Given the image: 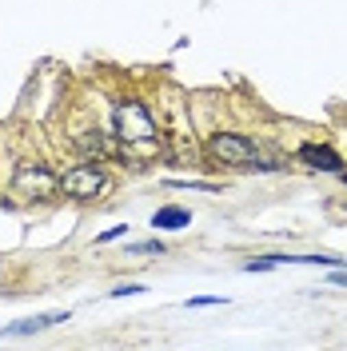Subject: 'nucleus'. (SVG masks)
Returning a JSON list of instances; mask_svg holds the SVG:
<instances>
[{
    "label": "nucleus",
    "instance_id": "f257e3e1",
    "mask_svg": "<svg viewBox=\"0 0 347 351\" xmlns=\"http://www.w3.org/2000/svg\"><path fill=\"white\" fill-rule=\"evenodd\" d=\"M116 136L120 140H152L156 136L152 116H148V108L140 100H128V104L116 108Z\"/></svg>",
    "mask_w": 347,
    "mask_h": 351
},
{
    "label": "nucleus",
    "instance_id": "f03ea898",
    "mask_svg": "<svg viewBox=\"0 0 347 351\" xmlns=\"http://www.w3.org/2000/svg\"><path fill=\"white\" fill-rule=\"evenodd\" d=\"M104 172L96 168V164H76V168H68L64 180H60V188H64L72 199H96L104 192Z\"/></svg>",
    "mask_w": 347,
    "mask_h": 351
},
{
    "label": "nucleus",
    "instance_id": "7ed1b4c3",
    "mask_svg": "<svg viewBox=\"0 0 347 351\" xmlns=\"http://www.w3.org/2000/svg\"><path fill=\"white\" fill-rule=\"evenodd\" d=\"M208 152L216 160H224V164H252L256 160V144L248 136H239V132H216L208 140Z\"/></svg>",
    "mask_w": 347,
    "mask_h": 351
},
{
    "label": "nucleus",
    "instance_id": "20e7f679",
    "mask_svg": "<svg viewBox=\"0 0 347 351\" xmlns=\"http://www.w3.org/2000/svg\"><path fill=\"white\" fill-rule=\"evenodd\" d=\"M56 188H60V180L48 172L44 164H24L21 172H16V192H24V196H32V199H52Z\"/></svg>",
    "mask_w": 347,
    "mask_h": 351
},
{
    "label": "nucleus",
    "instance_id": "39448f33",
    "mask_svg": "<svg viewBox=\"0 0 347 351\" xmlns=\"http://www.w3.org/2000/svg\"><path fill=\"white\" fill-rule=\"evenodd\" d=\"M300 160H304L307 168H320V172H344V160H339V152L320 148V144H304V148H300Z\"/></svg>",
    "mask_w": 347,
    "mask_h": 351
},
{
    "label": "nucleus",
    "instance_id": "423d86ee",
    "mask_svg": "<svg viewBox=\"0 0 347 351\" xmlns=\"http://www.w3.org/2000/svg\"><path fill=\"white\" fill-rule=\"evenodd\" d=\"M68 311H52V315H32V319H21V324H12V328L4 331V335H32V331H44L52 328V324H64Z\"/></svg>",
    "mask_w": 347,
    "mask_h": 351
},
{
    "label": "nucleus",
    "instance_id": "0eeeda50",
    "mask_svg": "<svg viewBox=\"0 0 347 351\" xmlns=\"http://www.w3.org/2000/svg\"><path fill=\"white\" fill-rule=\"evenodd\" d=\"M188 212H184V208H160V212H156L152 216V228H168V232H172V228H188Z\"/></svg>",
    "mask_w": 347,
    "mask_h": 351
},
{
    "label": "nucleus",
    "instance_id": "6e6552de",
    "mask_svg": "<svg viewBox=\"0 0 347 351\" xmlns=\"http://www.w3.org/2000/svg\"><path fill=\"white\" fill-rule=\"evenodd\" d=\"M132 252H136V256H148V252H164V243H156V240H148V243H132Z\"/></svg>",
    "mask_w": 347,
    "mask_h": 351
},
{
    "label": "nucleus",
    "instance_id": "1a4fd4ad",
    "mask_svg": "<svg viewBox=\"0 0 347 351\" xmlns=\"http://www.w3.org/2000/svg\"><path fill=\"white\" fill-rule=\"evenodd\" d=\"M224 304V295H200V300H188V307H216Z\"/></svg>",
    "mask_w": 347,
    "mask_h": 351
},
{
    "label": "nucleus",
    "instance_id": "9d476101",
    "mask_svg": "<svg viewBox=\"0 0 347 351\" xmlns=\"http://www.w3.org/2000/svg\"><path fill=\"white\" fill-rule=\"evenodd\" d=\"M124 232H128V228H108V232H104V236H100V243H112V240H120V236H124Z\"/></svg>",
    "mask_w": 347,
    "mask_h": 351
},
{
    "label": "nucleus",
    "instance_id": "9b49d317",
    "mask_svg": "<svg viewBox=\"0 0 347 351\" xmlns=\"http://www.w3.org/2000/svg\"><path fill=\"white\" fill-rule=\"evenodd\" d=\"M331 284H347V271H335V276H331Z\"/></svg>",
    "mask_w": 347,
    "mask_h": 351
}]
</instances>
